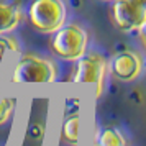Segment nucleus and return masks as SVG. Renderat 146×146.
I'll return each mask as SVG.
<instances>
[{
    "instance_id": "f257e3e1",
    "label": "nucleus",
    "mask_w": 146,
    "mask_h": 146,
    "mask_svg": "<svg viewBox=\"0 0 146 146\" xmlns=\"http://www.w3.org/2000/svg\"><path fill=\"white\" fill-rule=\"evenodd\" d=\"M89 44V35L77 23H64L49 40V49L54 56L64 61H76L84 56Z\"/></svg>"
},
{
    "instance_id": "f03ea898",
    "label": "nucleus",
    "mask_w": 146,
    "mask_h": 146,
    "mask_svg": "<svg viewBox=\"0 0 146 146\" xmlns=\"http://www.w3.org/2000/svg\"><path fill=\"white\" fill-rule=\"evenodd\" d=\"M58 67L53 61L36 54H25L15 64L12 82L23 86H44L56 80Z\"/></svg>"
},
{
    "instance_id": "7ed1b4c3",
    "label": "nucleus",
    "mask_w": 146,
    "mask_h": 146,
    "mask_svg": "<svg viewBox=\"0 0 146 146\" xmlns=\"http://www.w3.org/2000/svg\"><path fill=\"white\" fill-rule=\"evenodd\" d=\"M66 5L62 0H33L28 8V20L38 33H54L66 23Z\"/></svg>"
},
{
    "instance_id": "20e7f679",
    "label": "nucleus",
    "mask_w": 146,
    "mask_h": 146,
    "mask_svg": "<svg viewBox=\"0 0 146 146\" xmlns=\"http://www.w3.org/2000/svg\"><path fill=\"white\" fill-rule=\"evenodd\" d=\"M107 76V61L99 53L84 54L76 59L71 80L77 86H90L94 89V97L99 99L104 87H105Z\"/></svg>"
},
{
    "instance_id": "39448f33",
    "label": "nucleus",
    "mask_w": 146,
    "mask_h": 146,
    "mask_svg": "<svg viewBox=\"0 0 146 146\" xmlns=\"http://www.w3.org/2000/svg\"><path fill=\"white\" fill-rule=\"evenodd\" d=\"M110 18L123 33H141L146 25V0H113Z\"/></svg>"
},
{
    "instance_id": "423d86ee",
    "label": "nucleus",
    "mask_w": 146,
    "mask_h": 146,
    "mask_svg": "<svg viewBox=\"0 0 146 146\" xmlns=\"http://www.w3.org/2000/svg\"><path fill=\"white\" fill-rule=\"evenodd\" d=\"M107 71L112 74L113 79L120 82H133L143 71V59L135 51H121L113 54L107 64Z\"/></svg>"
},
{
    "instance_id": "0eeeda50",
    "label": "nucleus",
    "mask_w": 146,
    "mask_h": 146,
    "mask_svg": "<svg viewBox=\"0 0 146 146\" xmlns=\"http://www.w3.org/2000/svg\"><path fill=\"white\" fill-rule=\"evenodd\" d=\"M21 21L20 3H5L0 2V35L13 31Z\"/></svg>"
},
{
    "instance_id": "6e6552de",
    "label": "nucleus",
    "mask_w": 146,
    "mask_h": 146,
    "mask_svg": "<svg viewBox=\"0 0 146 146\" xmlns=\"http://www.w3.org/2000/svg\"><path fill=\"white\" fill-rule=\"evenodd\" d=\"M79 128H80V115L74 113L71 117H67L62 123V130H61V138L64 143L71 146H76L79 143Z\"/></svg>"
},
{
    "instance_id": "1a4fd4ad",
    "label": "nucleus",
    "mask_w": 146,
    "mask_h": 146,
    "mask_svg": "<svg viewBox=\"0 0 146 146\" xmlns=\"http://www.w3.org/2000/svg\"><path fill=\"white\" fill-rule=\"evenodd\" d=\"M97 145L99 146H128L121 131L113 128V126L102 128L97 133Z\"/></svg>"
},
{
    "instance_id": "9d476101",
    "label": "nucleus",
    "mask_w": 146,
    "mask_h": 146,
    "mask_svg": "<svg viewBox=\"0 0 146 146\" xmlns=\"http://www.w3.org/2000/svg\"><path fill=\"white\" fill-rule=\"evenodd\" d=\"M7 53H18V43L10 36L0 35V62L3 61Z\"/></svg>"
},
{
    "instance_id": "9b49d317",
    "label": "nucleus",
    "mask_w": 146,
    "mask_h": 146,
    "mask_svg": "<svg viewBox=\"0 0 146 146\" xmlns=\"http://www.w3.org/2000/svg\"><path fill=\"white\" fill-rule=\"evenodd\" d=\"M15 110V100L10 99V97H5V99L0 100V125L7 123L12 113Z\"/></svg>"
},
{
    "instance_id": "f8f14e48",
    "label": "nucleus",
    "mask_w": 146,
    "mask_h": 146,
    "mask_svg": "<svg viewBox=\"0 0 146 146\" xmlns=\"http://www.w3.org/2000/svg\"><path fill=\"white\" fill-rule=\"evenodd\" d=\"M100 2H113V0H100Z\"/></svg>"
},
{
    "instance_id": "ddd939ff",
    "label": "nucleus",
    "mask_w": 146,
    "mask_h": 146,
    "mask_svg": "<svg viewBox=\"0 0 146 146\" xmlns=\"http://www.w3.org/2000/svg\"><path fill=\"white\" fill-rule=\"evenodd\" d=\"M94 146H99V145H94Z\"/></svg>"
}]
</instances>
